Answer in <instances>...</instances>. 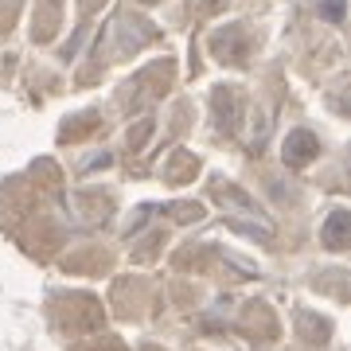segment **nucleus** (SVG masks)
Returning a JSON list of instances; mask_svg holds the SVG:
<instances>
[{"instance_id": "obj_1", "label": "nucleus", "mask_w": 351, "mask_h": 351, "mask_svg": "<svg viewBox=\"0 0 351 351\" xmlns=\"http://www.w3.org/2000/svg\"><path fill=\"white\" fill-rule=\"evenodd\" d=\"M281 152H285L289 164H308L316 152H320V145H316V137L308 133V129H297V133H289V137H285Z\"/></svg>"}, {"instance_id": "obj_2", "label": "nucleus", "mask_w": 351, "mask_h": 351, "mask_svg": "<svg viewBox=\"0 0 351 351\" xmlns=\"http://www.w3.org/2000/svg\"><path fill=\"white\" fill-rule=\"evenodd\" d=\"M348 223H351L348 211H332V219L324 223L320 234H324V242L332 246V250H343V246H348Z\"/></svg>"}, {"instance_id": "obj_3", "label": "nucleus", "mask_w": 351, "mask_h": 351, "mask_svg": "<svg viewBox=\"0 0 351 351\" xmlns=\"http://www.w3.org/2000/svg\"><path fill=\"white\" fill-rule=\"evenodd\" d=\"M324 16H332V20H339L343 16V0H324V8H320Z\"/></svg>"}, {"instance_id": "obj_4", "label": "nucleus", "mask_w": 351, "mask_h": 351, "mask_svg": "<svg viewBox=\"0 0 351 351\" xmlns=\"http://www.w3.org/2000/svg\"><path fill=\"white\" fill-rule=\"evenodd\" d=\"M145 4H152V0H145Z\"/></svg>"}]
</instances>
